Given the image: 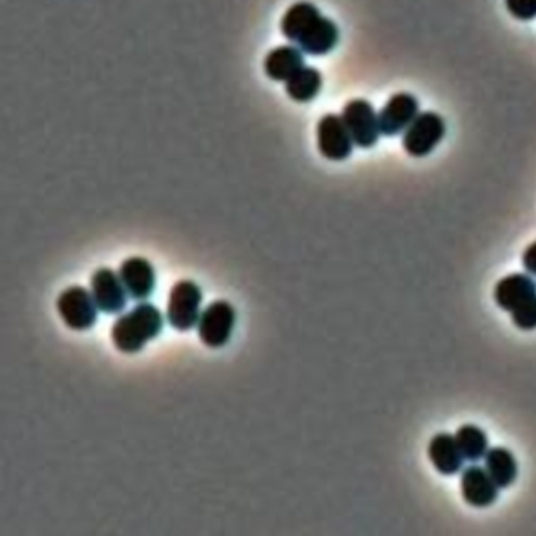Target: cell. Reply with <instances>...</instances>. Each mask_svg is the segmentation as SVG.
<instances>
[{"label":"cell","instance_id":"obj_1","mask_svg":"<svg viewBox=\"0 0 536 536\" xmlns=\"http://www.w3.org/2000/svg\"><path fill=\"white\" fill-rule=\"evenodd\" d=\"M283 37L293 41L309 56H326L340 40L337 24L321 15L312 2H296L280 23Z\"/></svg>","mask_w":536,"mask_h":536},{"label":"cell","instance_id":"obj_2","mask_svg":"<svg viewBox=\"0 0 536 536\" xmlns=\"http://www.w3.org/2000/svg\"><path fill=\"white\" fill-rule=\"evenodd\" d=\"M164 326L161 310L156 305L139 304L120 316L112 327V342L122 353H139L150 340L158 337Z\"/></svg>","mask_w":536,"mask_h":536},{"label":"cell","instance_id":"obj_3","mask_svg":"<svg viewBox=\"0 0 536 536\" xmlns=\"http://www.w3.org/2000/svg\"><path fill=\"white\" fill-rule=\"evenodd\" d=\"M447 133L444 118L436 112H420L404 131L403 148L409 156L425 158L441 144Z\"/></svg>","mask_w":536,"mask_h":536},{"label":"cell","instance_id":"obj_4","mask_svg":"<svg viewBox=\"0 0 536 536\" xmlns=\"http://www.w3.org/2000/svg\"><path fill=\"white\" fill-rule=\"evenodd\" d=\"M202 301V290L197 283L192 280L175 283L170 290L167 304V320L170 326L178 331H191L195 324H199Z\"/></svg>","mask_w":536,"mask_h":536},{"label":"cell","instance_id":"obj_5","mask_svg":"<svg viewBox=\"0 0 536 536\" xmlns=\"http://www.w3.org/2000/svg\"><path fill=\"white\" fill-rule=\"evenodd\" d=\"M57 310L63 323L67 324L70 329L87 331L96 323V316L100 309L93 299V294L76 285L60 294Z\"/></svg>","mask_w":536,"mask_h":536},{"label":"cell","instance_id":"obj_6","mask_svg":"<svg viewBox=\"0 0 536 536\" xmlns=\"http://www.w3.org/2000/svg\"><path fill=\"white\" fill-rule=\"evenodd\" d=\"M343 122L353 137L354 145L360 148H371L378 144L381 136L379 117L375 107L367 100L349 101L342 112Z\"/></svg>","mask_w":536,"mask_h":536},{"label":"cell","instance_id":"obj_7","mask_svg":"<svg viewBox=\"0 0 536 536\" xmlns=\"http://www.w3.org/2000/svg\"><path fill=\"white\" fill-rule=\"evenodd\" d=\"M236 323V312L227 301H216L208 305L200 315L199 337L210 348H222L232 338Z\"/></svg>","mask_w":536,"mask_h":536},{"label":"cell","instance_id":"obj_8","mask_svg":"<svg viewBox=\"0 0 536 536\" xmlns=\"http://www.w3.org/2000/svg\"><path fill=\"white\" fill-rule=\"evenodd\" d=\"M318 150L329 161H345L353 153L354 140L343 122L342 115L327 114L316 128Z\"/></svg>","mask_w":536,"mask_h":536},{"label":"cell","instance_id":"obj_9","mask_svg":"<svg viewBox=\"0 0 536 536\" xmlns=\"http://www.w3.org/2000/svg\"><path fill=\"white\" fill-rule=\"evenodd\" d=\"M419 114V101L411 93L393 95L378 114L381 134L393 137L403 133Z\"/></svg>","mask_w":536,"mask_h":536},{"label":"cell","instance_id":"obj_10","mask_svg":"<svg viewBox=\"0 0 536 536\" xmlns=\"http://www.w3.org/2000/svg\"><path fill=\"white\" fill-rule=\"evenodd\" d=\"M499 489L486 467L472 464L461 474V494L470 507H491L499 499Z\"/></svg>","mask_w":536,"mask_h":536},{"label":"cell","instance_id":"obj_11","mask_svg":"<svg viewBox=\"0 0 536 536\" xmlns=\"http://www.w3.org/2000/svg\"><path fill=\"white\" fill-rule=\"evenodd\" d=\"M126 291L120 274H115L112 269L101 268L93 274L92 277V294L96 305L101 312L120 313L125 309Z\"/></svg>","mask_w":536,"mask_h":536},{"label":"cell","instance_id":"obj_12","mask_svg":"<svg viewBox=\"0 0 536 536\" xmlns=\"http://www.w3.org/2000/svg\"><path fill=\"white\" fill-rule=\"evenodd\" d=\"M120 279L131 298L144 301L155 293V268L145 258L133 257L123 261L120 266Z\"/></svg>","mask_w":536,"mask_h":536},{"label":"cell","instance_id":"obj_13","mask_svg":"<svg viewBox=\"0 0 536 536\" xmlns=\"http://www.w3.org/2000/svg\"><path fill=\"white\" fill-rule=\"evenodd\" d=\"M536 294V283L527 274H510L494 288V301L505 312H514Z\"/></svg>","mask_w":536,"mask_h":536},{"label":"cell","instance_id":"obj_14","mask_svg":"<svg viewBox=\"0 0 536 536\" xmlns=\"http://www.w3.org/2000/svg\"><path fill=\"white\" fill-rule=\"evenodd\" d=\"M428 456L431 464L442 475H455L463 469L464 456L459 450L456 437L452 434H436L428 445Z\"/></svg>","mask_w":536,"mask_h":536},{"label":"cell","instance_id":"obj_15","mask_svg":"<svg viewBox=\"0 0 536 536\" xmlns=\"http://www.w3.org/2000/svg\"><path fill=\"white\" fill-rule=\"evenodd\" d=\"M302 67H305L304 52L294 46L272 49L265 59V73L272 81L287 82Z\"/></svg>","mask_w":536,"mask_h":536},{"label":"cell","instance_id":"obj_16","mask_svg":"<svg viewBox=\"0 0 536 536\" xmlns=\"http://www.w3.org/2000/svg\"><path fill=\"white\" fill-rule=\"evenodd\" d=\"M485 467L500 489L510 488L518 478V461L508 448H489L485 455Z\"/></svg>","mask_w":536,"mask_h":536},{"label":"cell","instance_id":"obj_17","mask_svg":"<svg viewBox=\"0 0 536 536\" xmlns=\"http://www.w3.org/2000/svg\"><path fill=\"white\" fill-rule=\"evenodd\" d=\"M323 87V76L313 67H302L287 81V95L296 103H310Z\"/></svg>","mask_w":536,"mask_h":536},{"label":"cell","instance_id":"obj_18","mask_svg":"<svg viewBox=\"0 0 536 536\" xmlns=\"http://www.w3.org/2000/svg\"><path fill=\"white\" fill-rule=\"evenodd\" d=\"M455 437L464 459L470 463L485 458L486 453H488V436H486L485 431L481 430L480 426H461L456 431Z\"/></svg>","mask_w":536,"mask_h":536},{"label":"cell","instance_id":"obj_19","mask_svg":"<svg viewBox=\"0 0 536 536\" xmlns=\"http://www.w3.org/2000/svg\"><path fill=\"white\" fill-rule=\"evenodd\" d=\"M514 326L521 331H533L536 329V294L529 301H525L521 307L511 312Z\"/></svg>","mask_w":536,"mask_h":536},{"label":"cell","instance_id":"obj_20","mask_svg":"<svg viewBox=\"0 0 536 536\" xmlns=\"http://www.w3.org/2000/svg\"><path fill=\"white\" fill-rule=\"evenodd\" d=\"M505 7L519 21H532L536 18V0H505Z\"/></svg>","mask_w":536,"mask_h":536},{"label":"cell","instance_id":"obj_21","mask_svg":"<svg viewBox=\"0 0 536 536\" xmlns=\"http://www.w3.org/2000/svg\"><path fill=\"white\" fill-rule=\"evenodd\" d=\"M522 266L529 274L536 276V241L525 249L524 255H522Z\"/></svg>","mask_w":536,"mask_h":536}]
</instances>
